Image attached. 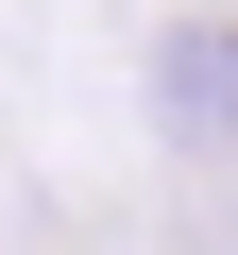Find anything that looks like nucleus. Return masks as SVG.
Returning <instances> with one entry per match:
<instances>
[{
  "instance_id": "1",
  "label": "nucleus",
  "mask_w": 238,
  "mask_h": 255,
  "mask_svg": "<svg viewBox=\"0 0 238 255\" xmlns=\"http://www.w3.org/2000/svg\"><path fill=\"white\" fill-rule=\"evenodd\" d=\"M153 119H170L187 153H221V136H238V17H187V34L153 51Z\"/></svg>"
}]
</instances>
